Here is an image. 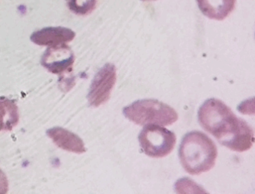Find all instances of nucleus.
<instances>
[{"label":"nucleus","instance_id":"obj_1","mask_svg":"<svg viewBox=\"0 0 255 194\" xmlns=\"http://www.w3.org/2000/svg\"><path fill=\"white\" fill-rule=\"evenodd\" d=\"M198 121L222 146L235 152L249 150L255 141L252 127L220 100L206 101L198 110Z\"/></svg>","mask_w":255,"mask_h":194},{"label":"nucleus","instance_id":"obj_2","mask_svg":"<svg viewBox=\"0 0 255 194\" xmlns=\"http://www.w3.org/2000/svg\"><path fill=\"white\" fill-rule=\"evenodd\" d=\"M217 148L204 133L192 131L183 137L179 149L182 166L191 175L211 170L217 158Z\"/></svg>","mask_w":255,"mask_h":194},{"label":"nucleus","instance_id":"obj_3","mask_svg":"<svg viewBox=\"0 0 255 194\" xmlns=\"http://www.w3.org/2000/svg\"><path fill=\"white\" fill-rule=\"evenodd\" d=\"M127 119L138 125H170L178 119L172 107L157 100H139L123 110Z\"/></svg>","mask_w":255,"mask_h":194},{"label":"nucleus","instance_id":"obj_4","mask_svg":"<svg viewBox=\"0 0 255 194\" xmlns=\"http://www.w3.org/2000/svg\"><path fill=\"white\" fill-rule=\"evenodd\" d=\"M143 152L152 158H163L169 155L176 144L174 133L161 125H147L138 136Z\"/></svg>","mask_w":255,"mask_h":194},{"label":"nucleus","instance_id":"obj_5","mask_svg":"<svg viewBox=\"0 0 255 194\" xmlns=\"http://www.w3.org/2000/svg\"><path fill=\"white\" fill-rule=\"evenodd\" d=\"M117 80L116 68L107 64L97 73L90 86L88 100L92 107H98L110 99Z\"/></svg>","mask_w":255,"mask_h":194},{"label":"nucleus","instance_id":"obj_6","mask_svg":"<svg viewBox=\"0 0 255 194\" xmlns=\"http://www.w3.org/2000/svg\"><path fill=\"white\" fill-rule=\"evenodd\" d=\"M75 56L67 44L50 46L41 58V65L50 72L62 74L72 71Z\"/></svg>","mask_w":255,"mask_h":194},{"label":"nucleus","instance_id":"obj_7","mask_svg":"<svg viewBox=\"0 0 255 194\" xmlns=\"http://www.w3.org/2000/svg\"><path fill=\"white\" fill-rule=\"evenodd\" d=\"M75 36V32L71 29L57 26L46 27L35 31L31 35L30 39L37 45L50 47L70 42L74 39Z\"/></svg>","mask_w":255,"mask_h":194},{"label":"nucleus","instance_id":"obj_8","mask_svg":"<svg viewBox=\"0 0 255 194\" xmlns=\"http://www.w3.org/2000/svg\"><path fill=\"white\" fill-rule=\"evenodd\" d=\"M47 136L59 148L68 152L82 154L86 152L83 140L77 134L60 127L50 128L47 131Z\"/></svg>","mask_w":255,"mask_h":194},{"label":"nucleus","instance_id":"obj_9","mask_svg":"<svg viewBox=\"0 0 255 194\" xmlns=\"http://www.w3.org/2000/svg\"><path fill=\"white\" fill-rule=\"evenodd\" d=\"M198 8L206 17L222 20L235 8L237 0H196Z\"/></svg>","mask_w":255,"mask_h":194},{"label":"nucleus","instance_id":"obj_10","mask_svg":"<svg viewBox=\"0 0 255 194\" xmlns=\"http://www.w3.org/2000/svg\"><path fill=\"white\" fill-rule=\"evenodd\" d=\"M19 122L18 107L14 101L0 98V131H11Z\"/></svg>","mask_w":255,"mask_h":194},{"label":"nucleus","instance_id":"obj_11","mask_svg":"<svg viewBox=\"0 0 255 194\" xmlns=\"http://www.w3.org/2000/svg\"><path fill=\"white\" fill-rule=\"evenodd\" d=\"M98 0H67L68 8L80 16L90 14L96 8Z\"/></svg>","mask_w":255,"mask_h":194},{"label":"nucleus","instance_id":"obj_12","mask_svg":"<svg viewBox=\"0 0 255 194\" xmlns=\"http://www.w3.org/2000/svg\"><path fill=\"white\" fill-rule=\"evenodd\" d=\"M8 191V182L5 173L0 170V194H5Z\"/></svg>","mask_w":255,"mask_h":194},{"label":"nucleus","instance_id":"obj_13","mask_svg":"<svg viewBox=\"0 0 255 194\" xmlns=\"http://www.w3.org/2000/svg\"><path fill=\"white\" fill-rule=\"evenodd\" d=\"M142 2H149V1H156V0H141Z\"/></svg>","mask_w":255,"mask_h":194}]
</instances>
